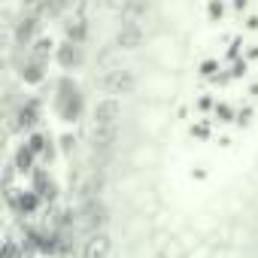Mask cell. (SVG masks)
Wrapping results in <instances>:
<instances>
[{
    "instance_id": "ac0fdd59",
    "label": "cell",
    "mask_w": 258,
    "mask_h": 258,
    "mask_svg": "<svg viewBox=\"0 0 258 258\" xmlns=\"http://www.w3.org/2000/svg\"><path fill=\"white\" fill-rule=\"evenodd\" d=\"M73 146H76V140H73L70 134H64V137H61V149H64V152H70Z\"/></svg>"
},
{
    "instance_id": "6da1fadb",
    "label": "cell",
    "mask_w": 258,
    "mask_h": 258,
    "mask_svg": "<svg viewBox=\"0 0 258 258\" xmlns=\"http://www.w3.org/2000/svg\"><path fill=\"white\" fill-rule=\"evenodd\" d=\"M100 88L109 97H127V94H134V88H137V76H134L131 67H109L100 76Z\"/></svg>"
},
{
    "instance_id": "5b68a950",
    "label": "cell",
    "mask_w": 258,
    "mask_h": 258,
    "mask_svg": "<svg viewBox=\"0 0 258 258\" xmlns=\"http://www.w3.org/2000/svg\"><path fill=\"white\" fill-rule=\"evenodd\" d=\"M109 252H112V243L103 231H94L82 246V258H109Z\"/></svg>"
},
{
    "instance_id": "ffe728a7",
    "label": "cell",
    "mask_w": 258,
    "mask_h": 258,
    "mask_svg": "<svg viewBox=\"0 0 258 258\" xmlns=\"http://www.w3.org/2000/svg\"><path fill=\"white\" fill-rule=\"evenodd\" d=\"M22 4H25V7H37V4H40V0H22Z\"/></svg>"
},
{
    "instance_id": "2e32d148",
    "label": "cell",
    "mask_w": 258,
    "mask_h": 258,
    "mask_svg": "<svg viewBox=\"0 0 258 258\" xmlns=\"http://www.w3.org/2000/svg\"><path fill=\"white\" fill-rule=\"evenodd\" d=\"M106 7L115 10V13H121V16H127V13H131V7H134V0H106Z\"/></svg>"
},
{
    "instance_id": "ba28073f",
    "label": "cell",
    "mask_w": 258,
    "mask_h": 258,
    "mask_svg": "<svg viewBox=\"0 0 258 258\" xmlns=\"http://www.w3.org/2000/svg\"><path fill=\"white\" fill-rule=\"evenodd\" d=\"M40 121V112H37V103H22L19 112H16V127L19 131H34Z\"/></svg>"
},
{
    "instance_id": "30bf717a",
    "label": "cell",
    "mask_w": 258,
    "mask_h": 258,
    "mask_svg": "<svg viewBox=\"0 0 258 258\" xmlns=\"http://www.w3.org/2000/svg\"><path fill=\"white\" fill-rule=\"evenodd\" d=\"M43 70H46V64H43V61H34V58H28V55H25V64H22V79H25L28 85L43 82Z\"/></svg>"
},
{
    "instance_id": "7a4b0ae2",
    "label": "cell",
    "mask_w": 258,
    "mask_h": 258,
    "mask_svg": "<svg viewBox=\"0 0 258 258\" xmlns=\"http://www.w3.org/2000/svg\"><path fill=\"white\" fill-rule=\"evenodd\" d=\"M143 40H146V31H143L140 19L124 16L121 25L115 28V40H112V43H115L118 52H137V49L143 46Z\"/></svg>"
},
{
    "instance_id": "9c48e42d",
    "label": "cell",
    "mask_w": 258,
    "mask_h": 258,
    "mask_svg": "<svg viewBox=\"0 0 258 258\" xmlns=\"http://www.w3.org/2000/svg\"><path fill=\"white\" fill-rule=\"evenodd\" d=\"M34 34H37V19H34V16L22 19V22L16 25V43H19V49L34 46Z\"/></svg>"
},
{
    "instance_id": "8fae6325",
    "label": "cell",
    "mask_w": 258,
    "mask_h": 258,
    "mask_svg": "<svg viewBox=\"0 0 258 258\" xmlns=\"http://www.w3.org/2000/svg\"><path fill=\"white\" fill-rule=\"evenodd\" d=\"M34 158H37V152H34L28 143H22V146L16 149V155H13V164H16L19 173H28V170H34Z\"/></svg>"
},
{
    "instance_id": "3957f363",
    "label": "cell",
    "mask_w": 258,
    "mask_h": 258,
    "mask_svg": "<svg viewBox=\"0 0 258 258\" xmlns=\"http://www.w3.org/2000/svg\"><path fill=\"white\" fill-rule=\"evenodd\" d=\"M91 118H94V127H118L121 121V100L118 97H100L91 109Z\"/></svg>"
},
{
    "instance_id": "e0dca14e",
    "label": "cell",
    "mask_w": 258,
    "mask_h": 258,
    "mask_svg": "<svg viewBox=\"0 0 258 258\" xmlns=\"http://www.w3.org/2000/svg\"><path fill=\"white\" fill-rule=\"evenodd\" d=\"M210 19H222V0H213L210 4Z\"/></svg>"
},
{
    "instance_id": "277c9868",
    "label": "cell",
    "mask_w": 258,
    "mask_h": 258,
    "mask_svg": "<svg viewBox=\"0 0 258 258\" xmlns=\"http://www.w3.org/2000/svg\"><path fill=\"white\" fill-rule=\"evenodd\" d=\"M79 109H82L79 88H76L70 79H64V82H61V94H58V112H61L64 121H73V118L79 115Z\"/></svg>"
},
{
    "instance_id": "4fadbf2b",
    "label": "cell",
    "mask_w": 258,
    "mask_h": 258,
    "mask_svg": "<svg viewBox=\"0 0 258 258\" xmlns=\"http://www.w3.org/2000/svg\"><path fill=\"white\" fill-rule=\"evenodd\" d=\"M37 195H40V191H19V198H16L19 210H22V213H34V210H37V204H40V201H37Z\"/></svg>"
},
{
    "instance_id": "8992f818",
    "label": "cell",
    "mask_w": 258,
    "mask_h": 258,
    "mask_svg": "<svg viewBox=\"0 0 258 258\" xmlns=\"http://www.w3.org/2000/svg\"><path fill=\"white\" fill-rule=\"evenodd\" d=\"M82 58H85V52H82V43H73V40H67L64 46H58V64H61L64 70H76V67L82 64Z\"/></svg>"
},
{
    "instance_id": "52a82bcc",
    "label": "cell",
    "mask_w": 258,
    "mask_h": 258,
    "mask_svg": "<svg viewBox=\"0 0 258 258\" xmlns=\"http://www.w3.org/2000/svg\"><path fill=\"white\" fill-rule=\"evenodd\" d=\"M115 140H118V127H94V131H91L94 152H100V155H109Z\"/></svg>"
},
{
    "instance_id": "5bb4252c",
    "label": "cell",
    "mask_w": 258,
    "mask_h": 258,
    "mask_svg": "<svg viewBox=\"0 0 258 258\" xmlns=\"http://www.w3.org/2000/svg\"><path fill=\"white\" fill-rule=\"evenodd\" d=\"M85 22H70L67 25V40H73V43H82L85 40Z\"/></svg>"
},
{
    "instance_id": "9a60e30c",
    "label": "cell",
    "mask_w": 258,
    "mask_h": 258,
    "mask_svg": "<svg viewBox=\"0 0 258 258\" xmlns=\"http://www.w3.org/2000/svg\"><path fill=\"white\" fill-rule=\"evenodd\" d=\"M28 146H31V149L40 155V152H46V146H49V137L37 131V134H31V137H28Z\"/></svg>"
},
{
    "instance_id": "d6986e66",
    "label": "cell",
    "mask_w": 258,
    "mask_h": 258,
    "mask_svg": "<svg viewBox=\"0 0 258 258\" xmlns=\"http://www.w3.org/2000/svg\"><path fill=\"white\" fill-rule=\"evenodd\" d=\"M4 258H16V243H7V249H4Z\"/></svg>"
},
{
    "instance_id": "7c38bea8",
    "label": "cell",
    "mask_w": 258,
    "mask_h": 258,
    "mask_svg": "<svg viewBox=\"0 0 258 258\" xmlns=\"http://www.w3.org/2000/svg\"><path fill=\"white\" fill-rule=\"evenodd\" d=\"M55 46H52V40H37L34 46H31V52H28V58H34V61H43L46 64V58H49V52H52Z\"/></svg>"
}]
</instances>
